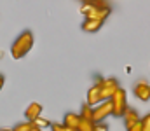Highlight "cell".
<instances>
[{"label":"cell","mask_w":150,"mask_h":131,"mask_svg":"<svg viewBox=\"0 0 150 131\" xmlns=\"http://www.w3.org/2000/svg\"><path fill=\"white\" fill-rule=\"evenodd\" d=\"M4 82H5V79H4V75H0V91H2V87H4Z\"/></svg>","instance_id":"cell-21"},{"label":"cell","mask_w":150,"mask_h":131,"mask_svg":"<svg viewBox=\"0 0 150 131\" xmlns=\"http://www.w3.org/2000/svg\"><path fill=\"white\" fill-rule=\"evenodd\" d=\"M122 119H124V126H126V130H129V128H133L134 124H138L140 121H142V117H140V114L134 110V108H129L127 107V110L124 112V115H122Z\"/></svg>","instance_id":"cell-7"},{"label":"cell","mask_w":150,"mask_h":131,"mask_svg":"<svg viewBox=\"0 0 150 131\" xmlns=\"http://www.w3.org/2000/svg\"><path fill=\"white\" fill-rule=\"evenodd\" d=\"M133 93H134V96L138 98V100H142V101H149L150 100V84L147 81H138L134 87H133Z\"/></svg>","instance_id":"cell-4"},{"label":"cell","mask_w":150,"mask_h":131,"mask_svg":"<svg viewBox=\"0 0 150 131\" xmlns=\"http://www.w3.org/2000/svg\"><path fill=\"white\" fill-rule=\"evenodd\" d=\"M0 131H14V130H0Z\"/></svg>","instance_id":"cell-23"},{"label":"cell","mask_w":150,"mask_h":131,"mask_svg":"<svg viewBox=\"0 0 150 131\" xmlns=\"http://www.w3.org/2000/svg\"><path fill=\"white\" fill-rule=\"evenodd\" d=\"M110 101H112V107H113V115L122 117L124 112L127 110V94H126V91L122 87H119L115 91V94L110 98Z\"/></svg>","instance_id":"cell-2"},{"label":"cell","mask_w":150,"mask_h":131,"mask_svg":"<svg viewBox=\"0 0 150 131\" xmlns=\"http://www.w3.org/2000/svg\"><path fill=\"white\" fill-rule=\"evenodd\" d=\"M101 26H103V21H100V19H84V23H82V30L89 32V33L98 32Z\"/></svg>","instance_id":"cell-9"},{"label":"cell","mask_w":150,"mask_h":131,"mask_svg":"<svg viewBox=\"0 0 150 131\" xmlns=\"http://www.w3.org/2000/svg\"><path fill=\"white\" fill-rule=\"evenodd\" d=\"M33 123H35V126L42 128V130H44V128H51V121H49V119H45V117H42V115H40V117H37Z\"/></svg>","instance_id":"cell-15"},{"label":"cell","mask_w":150,"mask_h":131,"mask_svg":"<svg viewBox=\"0 0 150 131\" xmlns=\"http://www.w3.org/2000/svg\"><path fill=\"white\" fill-rule=\"evenodd\" d=\"M42 115V105L40 103H30L28 107H26V110H25V117H26V121H35L37 117Z\"/></svg>","instance_id":"cell-8"},{"label":"cell","mask_w":150,"mask_h":131,"mask_svg":"<svg viewBox=\"0 0 150 131\" xmlns=\"http://www.w3.org/2000/svg\"><path fill=\"white\" fill-rule=\"evenodd\" d=\"M79 123H80V114H74V112H68L63 119V124L67 128H74V130H79Z\"/></svg>","instance_id":"cell-10"},{"label":"cell","mask_w":150,"mask_h":131,"mask_svg":"<svg viewBox=\"0 0 150 131\" xmlns=\"http://www.w3.org/2000/svg\"><path fill=\"white\" fill-rule=\"evenodd\" d=\"M94 131H108V124H105V123H96V124H94Z\"/></svg>","instance_id":"cell-17"},{"label":"cell","mask_w":150,"mask_h":131,"mask_svg":"<svg viewBox=\"0 0 150 131\" xmlns=\"http://www.w3.org/2000/svg\"><path fill=\"white\" fill-rule=\"evenodd\" d=\"M103 101V96H101V86H94L89 87L87 91V98H86V103H89L91 107H96L98 103Z\"/></svg>","instance_id":"cell-6"},{"label":"cell","mask_w":150,"mask_h":131,"mask_svg":"<svg viewBox=\"0 0 150 131\" xmlns=\"http://www.w3.org/2000/svg\"><path fill=\"white\" fill-rule=\"evenodd\" d=\"M127 131H143V123L140 121L138 124H134L133 128H129V130H127Z\"/></svg>","instance_id":"cell-20"},{"label":"cell","mask_w":150,"mask_h":131,"mask_svg":"<svg viewBox=\"0 0 150 131\" xmlns=\"http://www.w3.org/2000/svg\"><path fill=\"white\" fill-rule=\"evenodd\" d=\"M32 131H42V128H38V126H35V128H33Z\"/></svg>","instance_id":"cell-22"},{"label":"cell","mask_w":150,"mask_h":131,"mask_svg":"<svg viewBox=\"0 0 150 131\" xmlns=\"http://www.w3.org/2000/svg\"><path fill=\"white\" fill-rule=\"evenodd\" d=\"M93 114H94V107H91L89 103H84L80 108V117L82 119H91L93 121Z\"/></svg>","instance_id":"cell-12"},{"label":"cell","mask_w":150,"mask_h":131,"mask_svg":"<svg viewBox=\"0 0 150 131\" xmlns=\"http://www.w3.org/2000/svg\"><path fill=\"white\" fill-rule=\"evenodd\" d=\"M33 47V33L32 32H23L11 45V56L14 59H21L26 56Z\"/></svg>","instance_id":"cell-1"},{"label":"cell","mask_w":150,"mask_h":131,"mask_svg":"<svg viewBox=\"0 0 150 131\" xmlns=\"http://www.w3.org/2000/svg\"><path fill=\"white\" fill-rule=\"evenodd\" d=\"M51 131H68V130H67L65 124H58L56 123V124H51Z\"/></svg>","instance_id":"cell-18"},{"label":"cell","mask_w":150,"mask_h":131,"mask_svg":"<svg viewBox=\"0 0 150 131\" xmlns=\"http://www.w3.org/2000/svg\"><path fill=\"white\" fill-rule=\"evenodd\" d=\"M82 4H94V5H105V0H82Z\"/></svg>","instance_id":"cell-19"},{"label":"cell","mask_w":150,"mask_h":131,"mask_svg":"<svg viewBox=\"0 0 150 131\" xmlns=\"http://www.w3.org/2000/svg\"><path fill=\"white\" fill-rule=\"evenodd\" d=\"M35 128V123H32V121H26V123H21V124H18L14 131H32Z\"/></svg>","instance_id":"cell-14"},{"label":"cell","mask_w":150,"mask_h":131,"mask_svg":"<svg viewBox=\"0 0 150 131\" xmlns=\"http://www.w3.org/2000/svg\"><path fill=\"white\" fill-rule=\"evenodd\" d=\"M94 121L91 119H82L80 117V123H79V131H94Z\"/></svg>","instance_id":"cell-13"},{"label":"cell","mask_w":150,"mask_h":131,"mask_svg":"<svg viewBox=\"0 0 150 131\" xmlns=\"http://www.w3.org/2000/svg\"><path fill=\"white\" fill-rule=\"evenodd\" d=\"M113 115V107H112V101L110 100H105L101 103H98L94 107V114H93V121L94 123H103L107 117Z\"/></svg>","instance_id":"cell-3"},{"label":"cell","mask_w":150,"mask_h":131,"mask_svg":"<svg viewBox=\"0 0 150 131\" xmlns=\"http://www.w3.org/2000/svg\"><path fill=\"white\" fill-rule=\"evenodd\" d=\"M117 89H119V84H117L115 79H103V82H101V96H103V101L105 100H110L113 94H115Z\"/></svg>","instance_id":"cell-5"},{"label":"cell","mask_w":150,"mask_h":131,"mask_svg":"<svg viewBox=\"0 0 150 131\" xmlns=\"http://www.w3.org/2000/svg\"><path fill=\"white\" fill-rule=\"evenodd\" d=\"M142 123H143V131H150V114L142 117Z\"/></svg>","instance_id":"cell-16"},{"label":"cell","mask_w":150,"mask_h":131,"mask_svg":"<svg viewBox=\"0 0 150 131\" xmlns=\"http://www.w3.org/2000/svg\"><path fill=\"white\" fill-rule=\"evenodd\" d=\"M110 12H112V9L105 4V5H100L98 9H96V12H94V16L91 18V19H100V21H105L108 16H110Z\"/></svg>","instance_id":"cell-11"}]
</instances>
